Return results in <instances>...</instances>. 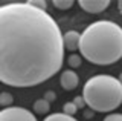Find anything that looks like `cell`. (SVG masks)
I'll list each match as a JSON object with an SVG mask.
<instances>
[{"label":"cell","instance_id":"obj_1","mask_svg":"<svg viewBox=\"0 0 122 121\" xmlns=\"http://www.w3.org/2000/svg\"><path fill=\"white\" fill-rule=\"evenodd\" d=\"M60 26L46 11L26 3L0 6V81L32 88L60 72L64 60Z\"/></svg>","mask_w":122,"mask_h":121},{"label":"cell","instance_id":"obj_2","mask_svg":"<svg viewBox=\"0 0 122 121\" xmlns=\"http://www.w3.org/2000/svg\"><path fill=\"white\" fill-rule=\"evenodd\" d=\"M81 55L93 65H113L122 58V28L101 20L87 26L79 41Z\"/></svg>","mask_w":122,"mask_h":121},{"label":"cell","instance_id":"obj_3","mask_svg":"<svg viewBox=\"0 0 122 121\" xmlns=\"http://www.w3.org/2000/svg\"><path fill=\"white\" fill-rule=\"evenodd\" d=\"M82 98L93 112H112L122 103V84L112 75H95L84 84Z\"/></svg>","mask_w":122,"mask_h":121},{"label":"cell","instance_id":"obj_4","mask_svg":"<svg viewBox=\"0 0 122 121\" xmlns=\"http://www.w3.org/2000/svg\"><path fill=\"white\" fill-rule=\"evenodd\" d=\"M0 121H37V118L23 107H6L0 110Z\"/></svg>","mask_w":122,"mask_h":121},{"label":"cell","instance_id":"obj_5","mask_svg":"<svg viewBox=\"0 0 122 121\" xmlns=\"http://www.w3.org/2000/svg\"><path fill=\"white\" fill-rule=\"evenodd\" d=\"M110 5L108 0H81L79 6L90 14H99Z\"/></svg>","mask_w":122,"mask_h":121},{"label":"cell","instance_id":"obj_6","mask_svg":"<svg viewBox=\"0 0 122 121\" xmlns=\"http://www.w3.org/2000/svg\"><path fill=\"white\" fill-rule=\"evenodd\" d=\"M60 83H61V86H63V89L73 90V89H76V86L79 84V77L73 71H63Z\"/></svg>","mask_w":122,"mask_h":121},{"label":"cell","instance_id":"obj_7","mask_svg":"<svg viewBox=\"0 0 122 121\" xmlns=\"http://www.w3.org/2000/svg\"><path fill=\"white\" fill-rule=\"evenodd\" d=\"M64 38V48L69 49V51H75V49H79V41H81V34L76 31H67L63 35Z\"/></svg>","mask_w":122,"mask_h":121},{"label":"cell","instance_id":"obj_8","mask_svg":"<svg viewBox=\"0 0 122 121\" xmlns=\"http://www.w3.org/2000/svg\"><path fill=\"white\" fill-rule=\"evenodd\" d=\"M34 110H35L38 115L47 113V110H49V101H46L44 98H43V100H37L35 103H34Z\"/></svg>","mask_w":122,"mask_h":121},{"label":"cell","instance_id":"obj_9","mask_svg":"<svg viewBox=\"0 0 122 121\" xmlns=\"http://www.w3.org/2000/svg\"><path fill=\"white\" fill-rule=\"evenodd\" d=\"M44 121H76L73 116H69L66 113H52V115L46 116Z\"/></svg>","mask_w":122,"mask_h":121},{"label":"cell","instance_id":"obj_10","mask_svg":"<svg viewBox=\"0 0 122 121\" xmlns=\"http://www.w3.org/2000/svg\"><path fill=\"white\" fill-rule=\"evenodd\" d=\"M12 104V95L9 92H2L0 94V106L2 107H9Z\"/></svg>","mask_w":122,"mask_h":121},{"label":"cell","instance_id":"obj_11","mask_svg":"<svg viewBox=\"0 0 122 121\" xmlns=\"http://www.w3.org/2000/svg\"><path fill=\"white\" fill-rule=\"evenodd\" d=\"M76 110H78V107L75 106V103H73V101H69V103L64 104L63 113H66V115H69V116H73L76 113Z\"/></svg>","mask_w":122,"mask_h":121},{"label":"cell","instance_id":"obj_12","mask_svg":"<svg viewBox=\"0 0 122 121\" xmlns=\"http://www.w3.org/2000/svg\"><path fill=\"white\" fill-rule=\"evenodd\" d=\"M53 6L58 9H69L72 5H73V2L72 0H53Z\"/></svg>","mask_w":122,"mask_h":121},{"label":"cell","instance_id":"obj_13","mask_svg":"<svg viewBox=\"0 0 122 121\" xmlns=\"http://www.w3.org/2000/svg\"><path fill=\"white\" fill-rule=\"evenodd\" d=\"M29 5L34 6V8L37 9H41V11H46V6H47V3L44 2V0H29Z\"/></svg>","mask_w":122,"mask_h":121},{"label":"cell","instance_id":"obj_14","mask_svg":"<svg viewBox=\"0 0 122 121\" xmlns=\"http://www.w3.org/2000/svg\"><path fill=\"white\" fill-rule=\"evenodd\" d=\"M81 63H82V60H81L79 55H70L69 57V65H70L72 67H79Z\"/></svg>","mask_w":122,"mask_h":121},{"label":"cell","instance_id":"obj_15","mask_svg":"<svg viewBox=\"0 0 122 121\" xmlns=\"http://www.w3.org/2000/svg\"><path fill=\"white\" fill-rule=\"evenodd\" d=\"M104 121H122V113H110L104 118Z\"/></svg>","mask_w":122,"mask_h":121},{"label":"cell","instance_id":"obj_16","mask_svg":"<svg viewBox=\"0 0 122 121\" xmlns=\"http://www.w3.org/2000/svg\"><path fill=\"white\" fill-rule=\"evenodd\" d=\"M73 103H75V106H76L78 109H82L84 106H86V100L82 98V95H81V97H75Z\"/></svg>","mask_w":122,"mask_h":121},{"label":"cell","instance_id":"obj_17","mask_svg":"<svg viewBox=\"0 0 122 121\" xmlns=\"http://www.w3.org/2000/svg\"><path fill=\"white\" fill-rule=\"evenodd\" d=\"M44 100H46V101H49V103L55 101V100H56V95H55V92H52V90H47V92L44 94Z\"/></svg>","mask_w":122,"mask_h":121},{"label":"cell","instance_id":"obj_18","mask_svg":"<svg viewBox=\"0 0 122 121\" xmlns=\"http://www.w3.org/2000/svg\"><path fill=\"white\" fill-rule=\"evenodd\" d=\"M84 116H86V118H92V116H93V110H86L84 112Z\"/></svg>","mask_w":122,"mask_h":121},{"label":"cell","instance_id":"obj_19","mask_svg":"<svg viewBox=\"0 0 122 121\" xmlns=\"http://www.w3.org/2000/svg\"><path fill=\"white\" fill-rule=\"evenodd\" d=\"M117 6H119V11H121V14H122V0H121L119 3H117Z\"/></svg>","mask_w":122,"mask_h":121},{"label":"cell","instance_id":"obj_20","mask_svg":"<svg viewBox=\"0 0 122 121\" xmlns=\"http://www.w3.org/2000/svg\"><path fill=\"white\" fill-rule=\"evenodd\" d=\"M117 80L121 81V84H122V72H121V75H119V78H117Z\"/></svg>","mask_w":122,"mask_h":121}]
</instances>
